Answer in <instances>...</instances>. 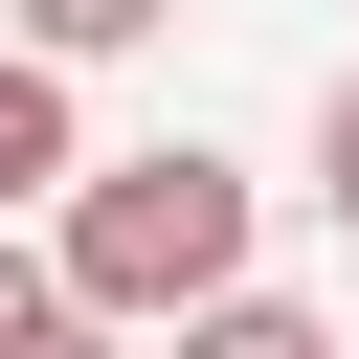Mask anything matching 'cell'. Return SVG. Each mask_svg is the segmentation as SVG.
<instances>
[{"mask_svg":"<svg viewBox=\"0 0 359 359\" xmlns=\"http://www.w3.org/2000/svg\"><path fill=\"white\" fill-rule=\"evenodd\" d=\"M314 202L359 224V67H337V112H314Z\"/></svg>","mask_w":359,"mask_h":359,"instance_id":"cell-6","label":"cell"},{"mask_svg":"<svg viewBox=\"0 0 359 359\" xmlns=\"http://www.w3.org/2000/svg\"><path fill=\"white\" fill-rule=\"evenodd\" d=\"M45 180H90V157H67V67H22V45H0V224H22Z\"/></svg>","mask_w":359,"mask_h":359,"instance_id":"cell-2","label":"cell"},{"mask_svg":"<svg viewBox=\"0 0 359 359\" xmlns=\"http://www.w3.org/2000/svg\"><path fill=\"white\" fill-rule=\"evenodd\" d=\"M180 0H22V67H112V45H157Z\"/></svg>","mask_w":359,"mask_h":359,"instance_id":"cell-3","label":"cell"},{"mask_svg":"<svg viewBox=\"0 0 359 359\" xmlns=\"http://www.w3.org/2000/svg\"><path fill=\"white\" fill-rule=\"evenodd\" d=\"M45 269H67V314H90V337H180V314H224V292H247V157H202V135L90 157Z\"/></svg>","mask_w":359,"mask_h":359,"instance_id":"cell-1","label":"cell"},{"mask_svg":"<svg viewBox=\"0 0 359 359\" xmlns=\"http://www.w3.org/2000/svg\"><path fill=\"white\" fill-rule=\"evenodd\" d=\"M180 359H337V337H314L292 292H224V314H180Z\"/></svg>","mask_w":359,"mask_h":359,"instance_id":"cell-5","label":"cell"},{"mask_svg":"<svg viewBox=\"0 0 359 359\" xmlns=\"http://www.w3.org/2000/svg\"><path fill=\"white\" fill-rule=\"evenodd\" d=\"M0 359H112V337L67 314V269H45V247H0Z\"/></svg>","mask_w":359,"mask_h":359,"instance_id":"cell-4","label":"cell"}]
</instances>
